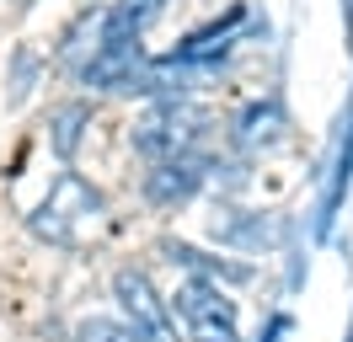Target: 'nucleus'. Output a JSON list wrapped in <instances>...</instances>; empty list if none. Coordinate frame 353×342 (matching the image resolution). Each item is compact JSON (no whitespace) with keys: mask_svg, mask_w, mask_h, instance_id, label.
I'll return each mask as SVG.
<instances>
[{"mask_svg":"<svg viewBox=\"0 0 353 342\" xmlns=\"http://www.w3.org/2000/svg\"><path fill=\"white\" fill-rule=\"evenodd\" d=\"M279 134H284V112H279V102H257L241 112V123H236V145L241 150H268L279 145Z\"/></svg>","mask_w":353,"mask_h":342,"instance_id":"6e6552de","label":"nucleus"},{"mask_svg":"<svg viewBox=\"0 0 353 342\" xmlns=\"http://www.w3.org/2000/svg\"><path fill=\"white\" fill-rule=\"evenodd\" d=\"M112 294L123 305V321H129L145 342H176L172 310H166V299L155 294V283L139 273V268H118V273H112Z\"/></svg>","mask_w":353,"mask_h":342,"instance_id":"20e7f679","label":"nucleus"},{"mask_svg":"<svg viewBox=\"0 0 353 342\" xmlns=\"http://www.w3.org/2000/svg\"><path fill=\"white\" fill-rule=\"evenodd\" d=\"M27 225H32L38 241L75 252V246H86L91 235L102 230V192L91 188L81 171H59V177H54V188H48V198L32 209Z\"/></svg>","mask_w":353,"mask_h":342,"instance_id":"f257e3e1","label":"nucleus"},{"mask_svg":"<svg viewBox=\"0 0 353 342\" xmlns=\"http://www.w3.org/2000/svg\"><path fill=\"white\" fill-rule=\"evenodd\" d=\"M209 128L214 118L203 112V107L182 102V97H161V102L134 123V150L145 155V161H188L193 150L209 139Z\"/></svg>","mask_w":353,"mask_h":342,"instance_id":"f03ea898","label":"nucleus"},{"mask_svg":"<svg viewBox=\"0 0 353 342\" xmlns=\"http://www.w3.org/2000/svg\"><path fill=\"white\" fill-rule=\"evenodd\" d=\"M199 188H203V166L193 155H188V161H155L150 177H145V198H150L155 209H176V203H188Z\"/></svg>","mask_w":353,"mask_h":342,"instance_id":"39448f33","label":"nucleus"},{"mask_svg":"<svg viewBox=\"0 0 353 342\" xmlns=\"http://www.w3.org/2000/svg\"><path fill=\"white\" fill-rule=\"evenodd\" d=\"M91 123V102H65L48 112V145L59 161H75V150H81V134Z\"/></svg>","mask_w":353,"mask_h":342,"instance_id":"0eeeda50","label":"nucleus"},{"mask_svg":"<svg viewBox=\"0 0 353 342\" xmlns=\"http://www.w3.org/2000/svg\"><path fill=\"white\" fill-rule=\"evenodd\" d=\"M172 310L182 321L188 342H241V321H236V299L220 289V278L193 273L188 283H176Z\"/></svg>","mask_w":353,"mask_h":342,"instance_id":"7ed1b4c3","label":"nucleus"},{"mask_svg":"<svg viewBox=\"0 0 353 342\" xmlns=\"http://www.w3.org/2000/svg\"><path fill=\"white\" fill-rule=\"evenodd\" d=\"M75 342H145L129 321H112V316H86L75 326Z\"/></svg>","mask_w":353,"mask_h":342,"instance_id":"1a4fd4ad","label":"nucleus"},{"mask_svg":"<svg viewBox=\"0 0 353 342\" xmlns=\"http://www.w3.org/2000/svg\"><path fill=\"white\" fill-rule=\"evenodd\" d=\"M166 11V0H108L102 6V43L145 38V27Z\"/></svg>","mask_w":353,"mask_h":342,"instance_id":"423d86ee","label":"nucleus"}]
</instances>
